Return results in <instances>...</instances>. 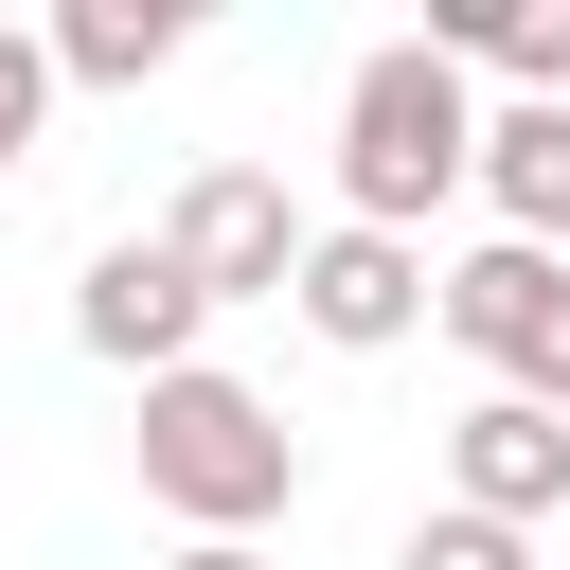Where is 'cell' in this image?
I'll return each mask as SVG.
<instances>
[{"label": "cell", "mask_w": 570, "mask_h": 570, "mask_svg": "<svg viewBox=\"0 0 570 570\" xmlns=\"http://www.w3.org/2000/svg\"><path fill=\"white\" fill-rule=\"evenodd\" d=\"M463 178H481V107H463V53H428V36L356 53V89H338V196H356V232H428Z\"/></svg>", "instance_id": "obj_1"}, {"label": "cell", "mask_w": 570, "mask_h": 570, "mask_svg": "<svg viewBox=\"0 0 570 570\" xmlns=\"http://www.w3.org/2000/svg\"><path fill=\"white\" fill-rule=\"evenodd\" d=\"M142 499L160 517H196V534H249V517H285L303 499V445H285V410L249 392V374H160L142 392Z\"/></svg>", "instance_id": "obj_2"}, {"label": "cell", "mask_w": 570, "mask_h": 570, "mask_svg": "<svg viewBox=\"0 0 570 570\" xmlns=\"http://www.w3.org/2000/svg\"><path fill=\"white\" fill-rule=\"evenodd\" d=\"M160 249L214 285V303H285L303 285V214H285V178H249V160H214V178H178V214H160Z\"/></svg>", "instance_id": "obj_3"}, {"label": "cell", "mask_w": 570, "mask_h": 570, "mask_svg": "<svg viewBox=\"0 0 570 570\" xmlns=\"http://www.w3.org/2000/svg\"><path fill=\"white\" fill-rule=\"evenodd\" d=\"M196 321H214V285L160 249V232H125V249H89V303H71V338L107 356V374H196Z\"/></svg>", "instance_id": "obj_4"}, {"label": "cell", "mask_w": 570, "mask_h": 570, "mask_svg": "<svg viewBox=\"0 0 570 570\" xmlns=\"http://www.w3.org/2000/svg\"><path fill=\"white\" fill-rule=\"evenodd\" d=\"M285 303H303V321H321L338 356H392L410 321H445V285H428V249H410V232H356V214H338V232L303 249V285H285Z\"/></svg>", "instance_id": "obj_5"}, {"label": "cell", "mask_w": 570, "mask_h": 570, "mask_svg": "<svg viewBox=\"0 0 570 570\" xmlns=\"http://www.w3.org/2000/svg\"><path fill=\"white\" fill-rule=\"evenodd\" d=\"M445 481H463V517H552L570 499V410H534V392H481L463 428H445Z\"/></svg>", "instance_id": "obj_6"}, {"label": "cell", "mask_w": 570, "mask_h": 570, "mask_svg": "<svg viewBox=\"0 0 570 570\" xmlns=\"http://www.w3.org/2000/svg\"><path fill=\"white\" fill-rule=\"evenodd\" d=\"M552 303H570V249H517V232H499V249H463V267H445V338H463V356H499V374L552 338Z\"/></svg>", "instance_id": "obj_7"}, {"label": "cell", "mask_w": 570, "mask_h": 570, "mask_svg": "<svg viewBox=\"0 0 570 570\" xmlns=\"http://www.w3.org/2000/svg\"><path fill=\"white\" fill-rule=\"evenodd\" d=\"M481 196L517 249H570V107H499L481 125Z\"/></svg>", "instance_id": "obj_8"}, {"label": "cell", "mask_w": 570, "mask_h": 570, "mask_svg": "<svg viewBox=\"0 0 570 570\" xmlns=\"http://www.w3.org/2000/svg\"><path fill=\"white\" fill-rule=\"evenodd\" d=\"M160 53H178V0H71L53 18V71L71 89H142Z\"/></svg>", "instance_id": "obj_9"}, {"label": "cell", "mask_w": 570, "mask_h": 570, "mask_svg": "<svg viewBox=\"0 0 570 570\" xmlns=\"http://www.w3.org/2000/svg\"><path fill=\"white\" fill-rule=\"evenodd\" d=\"M392 570H534V534H517V517H463V499H445V517H410V552H392Z\"/></svg>", "instance_id": "obj_10"}, {"label": "cell", "mask_w": 570, "mask_h": 570, "mask_svg": "<svg viewBox=\"0 0 570 570\" xmlns=\"http://www.w3.org/2000/svg\"><path fill=\"white\" fill-rule=\"evenodd\" d=\"M53 89H71V71H53V36H18V18H0V178L36 160V125H53Z\"/></svg>", "instance_id": "obj_11"}, {"label": "cell", "mask_w": 570, "mask_h": 570, "mask_svg": "<svg viewBox=\"0 0 570 570\" xmlns=\"http://www.w3.org/2000/svg\"><path fill=\"white\" fill-rule=\"evenodd\" d=\"M160 570H267V552H249V534H196V552H160Z\"/></svg>", "instance_id": "obj_12"}]
</instances>
